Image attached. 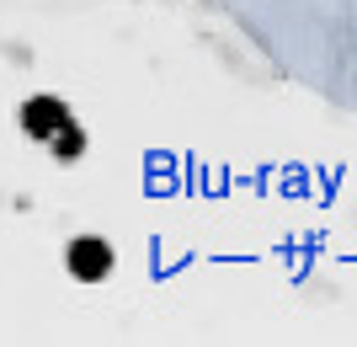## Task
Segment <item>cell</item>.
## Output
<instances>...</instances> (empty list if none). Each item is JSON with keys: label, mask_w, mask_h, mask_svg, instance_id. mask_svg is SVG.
I'll return each instance as SVG.
<instances>
[{"label": "cell", "mask_w": 357, "mask_h": 347, "mask_svg": "<svg viewBox=\"0 0 357 347\" xmlns=\"http://www.w3.org/2000/svg\"><path fill=\"white\" fill-rule=\"evenodd\" d=\"M229 16L310 91L357 107V0H224Z\"/></svg>", "instance_id": "cell-1"}, {"label": "cell", "mask_w": 357, "mask_h": 347, "mask_svg": "<svg viewBox=\"0 0 357 347\" xmlns=\"http://www.w3.org/2000/svg\"><path fill=\"white\" fill-rule=\"evenodd\" d=\"M64 262H70V272L80 283H102L107 272H112V246L96 241V235H86V241H75L70 251H64Z\"/></svg>", "instance_id": "cell-2"}, {"label": "cell", "mask_w": 357, "mask_h": 347, "mask_svg": "<svg viewBox=\"0 0 357 347\" xmlns=\"http://www.w3.org/2000/svg\"><path fill=\"white\" fill-rule=\"evenodd\" d=\"M22 123H27V134H38V139H48V134H59L64 123H70V112H64L54 96H38V102H27L22 107Z\"/></svg>", "instance_id": "cell-3"}]
</instances>
